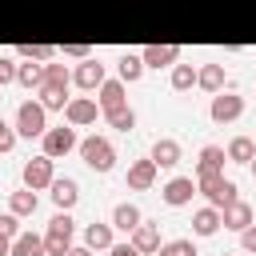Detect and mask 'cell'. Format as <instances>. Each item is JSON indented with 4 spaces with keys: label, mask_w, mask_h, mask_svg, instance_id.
I'll return each mask as SVG.
<instances>
[{
    "label": "cell",
    "mask_w": 256,
    "mask_h": 256,
    "mask_svg": "<svg viewBox=\"0 0 256 256\" xmlns=\"http://www.w3.org/2000/svg\"><path fill=\"white\" fill-rule=\"evenodd\" d=\"M220 256H232V252H220Z\"/></svg>",
    "instance_id": "cell-43"
},
{
    "label": "cell",
    "mask_w": 256,
    "mask_h": 256,
    "mask_svg": "<svg viewBox=\"0 0 256 256\" xmlns=\"http://www.w3.org/2000/svg\"><path fill=\"white\" fill-rule=\"evenodd\" d=\"M76 152H80V160H84L92 172H100V176L112 172V164H116V148H112V140H108V136H96V132L84 136V140L76 144Z\"/></svg>",
    "instance_id": "cell-1"
},
{
    "label": "cell",
    "mask_w": 256,
    "mask_h": 256,
    "mask_svg": "<svg viewBox=\"0 0 256 256\" xmlns=\"http://www.w3.org/2000/svg\"><path fill=\"white\" fill-rule=\"evenodd\" d=\"M16 84H20L24 92H40V88H44V64L24 60V64L16 68Z\"/></svg>",
    "instance_id": "cell-21"
},
{
    "label": "cell",
    "mask_w": 256,
    "mask_h": 256,
    "mask_svg": "<svg viewBox=\"0 0 256 256\" xmlns=\"http://www.w3.org/2000/svg\"><path fill=\"white\" fill-rule=\"evenodd\" d=\"M196 188L204 192V200H208L212 208H224V204H232V200L240 196V192H236V180H232V176H224V172L196 180Z\"/></svg>",
    "instance_id": "cell-5"
},
{
    "label": "cell",
    "mask_w": 256,
    "mask_h": 256,
    "mask_svg": "<svg viewBox=\"0 0 256 256\" xmlns=\"http://www.w3.org/2000/svg\"><path fill=\"white\" fill-rule=\"evenodd\" d=\"M220 216H224V228H228V232H244V228L256 220V216H252V204H248V200H240V196H236L232 204H224V208H220Z\"/></svg>",
    "instance_id": "cell-14"
},
{
    "label": "cell",
    "mask_w": 256,
    "mask_h": 256,
    "mask_svg": "<svg viewBox=\"0 0 256 256\" xmlns=\"http://www.w3.org/2000/svg\"><path fill=\"white\" fill-rule=\"evenodd\" d=\"M44 84H52V88H68V84H72V68H68L64 60H48V64H44Z\"/></svg>",
    "instance_id": "cell-29"
},
{
    "label": "cell",
    "mask_w": 256,
    "mask_h": 256,
    "mask_svg": "<svg viewBox=\"0 0 256 256\" xmlns=\"http://www.w3.org/2000/svg\"><path fill=\"white\" fill-rule=\"evenodd\" d=\"M224 160H228V152H224L220 144H204V148H200V160H196V180L224 172Z\"/></svg>",
    "instance_id": "cell-15"
},
{
    "label": "cell",
    "mask_w": 256,
    "mask_h": 256,
    "mask_svg": "<svg viewBox=\"0 0 256 256\" xmlns=\"http://www.w3.org/2000/svg\"><path fill=\"white\" fill-rule=\"evenodd\" d=\"M220 228H224V216H220V208L204 204V208H196V212H192V232H196V236H216Z\"/></svg>",
    "instance_id": "cell-17"
},
{
    "label": "cell",
    "mask_w": 256,
    "mask_h": 256,
    "mask_svg": "<svg viewBox=\"0 0 256 256\" xmlns=\"http://www.w3.org/2000/svg\"><path fill=\"white\" fill-rule=\"evenodd\" d=\"M40 208V196L32 192V188H16V192H8V212H16V216H32Z\"/></svg>",
    "instance_id": "cell-24"
},
{
    "label": "cell",
    "mask_w": 256,
    "mask_h": 256,
    "mask_svg": "<svg viewBox=\"0 0 256 256\" xmlns=\"http://www.w3.org/2000/svg\"><path fill=\"white\" fill-rule=\"evenodd\" d=\"M20 180H24V188H32V192H40V188H52V180H56V160L52 156H32V160H24V168H20Z\"/></svg>",
    "instance_id": "cell-4"
},
{
    "label": "cell",
    "mask_w": 256,
    "mask_h": 256,
    "mask_svg": "<svg viewBox=\"0 0 256 256\" xmlns=\"http://www.w3.org/2000/svg\"><path fill=\"white\" fill-rule=\"evenodd\" d=\"M136 248H140V256H156L160 252V224H152V220H140L136 228H132V236H128Z\"/></svg>",
    "instance_id": "cell-12"
},
{
    "label": "cell",
    "mask_w": 256,
    "mask_h": 256,
    "mask_svg": "<svg viewBox=\"0 0 256 256\" xmlns=\"http://www.w3.org/2000/svg\"><path fill=\"white\" fill-rule=\"evenodd\" d=\"M140 220H144V216H140V208H136V204H128V200L112 208V228H116V232H124V236H132V228H136Z\"/></svg>",
    "instance_id": "cell-23"
},
{
    "label": "cell",
    "mask_w": 256,
    "mask_h": 256,
    "mask_svg": "<svg viewBox=\"0 0 256 256\" xmlns=\"http://www.w3.org/2000/svg\"><path fill=\"white\" fill-rule=\"evenodd\" d=\"M16 52H20V60H36V64L56 60V48H52V44H20Z\"/></svg>",
    "instance_id": "cell-32"
},
{
    "label": "cell",
    "mask_w": 256,
    "mask_h": 256,
    "mask_svg": "<svg viewBox=\"0 0 256 256\" xmlns=\"http://www.w3.org/2000/svg\"><path fill=\"white\" fill-rule=\"evenodd\" d=\"M72 236H76V220H72L68 212L56 208V216L48 220V232H44V248H48V256H68Z\"/></svg>",
    "instance_id": "cell-2"
},
{
    "label": "cell",
    "mask_w": 256,
    "mask_h": 256,
    "mask_svg": "<svg viewBox=\"0 0 256 256\" xmlns=\"http://www.w3.org/2000/svg\"><path fill=\"white\" fill-rule=\"evenodd\" d=\"M64 56H72V60H88L92 52H88V44H64Z\"/></svg>",
    "instance_id": "cell-39"
},
{
    "label": "cell",
    "mask_w": 256,
    "mask_h": 256,
    "mask_svg": "<svg viewBox=\"0 0 256 256\" xmlns=\"http://www.w3.org/2000/svg\"><path fill=\"white\" fill-rule=\"evenodd\" d=\"M48 132V108L40 100H24L16 108V136L32 140V136H44Z\"/></svg>",
    "instance_id": "cell-3"
},
{
    "label": "cell",
    "mask_w": 256,
    "mask_h": 256,
    "mask_svg": "<svg viewBox=\"0 0 256 256\" xmlns=\"http://www.w3.org/2000/svg\"><path fill=\"white\" fill-rule=\"evenodd\" d=\"M20 232H24V228H20V216H16V212H4V216H0V236H4V240H16Z\"/></svg>",
    "instance_id": "cell-34"
},
{
    "label": "cell",
    "mask_w": 256,
    "mask_h": 256,
    "mask_svg": "<svg viewBox=\"0 0 256 256\" xmlns=\"http://www.w3.org/2000/svg\"><path fill=\"white\" fill-rule=\"evenodd\" d=\"M16 68H20V64H16L12 56H0V88H4V84H16Z\"/></svg>",
    "instance_id": "cell-35"
},
{
    "label": "cell",
    "mask_w": 256,
    "mask_h": 256,
    "mask_svg": "<svg viewBox=\"0 0 256 256\" xmlns=\"http://www.w3.org/2000/svg\"><path fill=\"white\" fill-rule=\"evenodd\" d=\"M208 116H212V124H232V120H240V116H244V96H236L232 88L216 92L212 104H208Z\"/></svg>",
    "instance_id": "cell-6"
},
{
    "label": "cell",
    "mask_w": 256,
    "mask_h": 256,
    "mask_svg": "<svg viewBox=\"0 0 256 256\" xmlns=\"http://www.w3.org/2000/svg\"><path fill=\"white\" fill-rule=\"evenodd\" d=\"M108 256H140V248H136L132 240H124V244H112V248H108Z\"/></svg>",
    "instance_id": "cell-38"
},
{
    "label": "cell",
    "mask_w": 256,
    "mask_h": 256,
    "mask_svg": "<svg viewBox=\"0 0 256 256\" xmlns=\"http://www.w3.org/2000/svg\"><path fill=\"white\" fill-rule=\"evenodd\" d=\"M12 148H16V128L0 116V152H12Z\"/></svg>",
    "instance_id": "cell-36"
},
{
    "label": "cell",
    "mask_w": 256,
    "mask_h": 256,
    "mask_svg": "<svg viewBox=\"0 0 256 256\" xmlns=\"http://www.w3.org/2000/svg\"><path fill=\"white\" fill-rule=\"evenodd\" d=\"M248 168H252V176H256V160H252V164H248Z\"/></svg>",
    "instance_id": "cell-42"
},
{
    "label": "cell",
    "mask_w": 256,
    "mask_h": 256,
    "mask_svg": "<svg viewBox=\"0 0 256 256\" xmlns=\"http://www.w3.org/2000/svg\"><path fill=\"white\" fill-rule=\"evenodd\" d=\"M240 248H244V252H256V220L240 232Z\"/></svg>",
    "instance_id": "cell-37"
},
{
    "label": "cell",
    "mask_w": 256,
    "mask_h": 256,
    "mask_svg": "<svg viewBox=\"0 0 256 256\" xmlns=\"http://www.w3.org/2000/svg\"><path fill=\"white\" fill-rule=\"evenodd\" d=\"M196 72L200 68H192V64H172V76H168L172 92H192L196 88Z\"/></svg>",
    "instance_id": "cell-28"
},
{
    "label": "cell",
    "mask_w": 256,
    "mask_h": 256,
    "mask_svg": "<svg viewBox=\"0 0 256 256\" xmlns=\"http://www.w3.org/2000/svg\"><path fill=\"white\" fill-rule=\"evenodd\" d=\"M104 120H108V128H116V132H132V128H136V112H132L128 104L108 108V112H104Z\"/></svg>",
    "instance_id": "cell-30"
},
{
    "label": "cell",
    "mask_w": 256,
    "mask_h": 256,
    "mask_svg": "<svg viewBox=\"0 0 256 256\" xmlns=\"http://www.w3.org/2000/svg\"><path fill=\"white\" fill-rule=\"evenodd\" d=\"M48 192H52V204H56L60 212H72V208H76V200H80V184H76L72 176H56Z\"/></svg>",
    "instance_id": "cell-13"
},
{
    "label": "cell",
    "mask_w": 256,
    "mask_h": 256,
    "mask_svg": "<svg viewBox=\"0 0 256 256\" xmlns=\"http://www.w3.org/2000/svg\"><path fill=\"white\" fill-rule=\"evenodd\" d=\"M68 256H92V248H88V244H72V248H68Z\"/></svg>",
    "instance_id": "cell-40"
},
{
    "label": "cell",
    "mask_w": 256,
    "mask_h": 256,
    "mask_svg": "<svg viewBox=\"0 0 256 256\" xmlns=\"http://www.w3.org/2000/svg\"><path fill=\"white\" fill-rule=\"evenodd\" d=\"M196 192H200V188H196V176H172V180L160 188V196H164L168 208H184V204H192Z\"/></svg>",
    "instance_id": "cell-9"
},
{
    "label": "cell",
    "mask_w": 256,
    "mask_h": 256,
    "mask_svg": "<svg viewBox=\"0 0 256 256\" xmlns=\"http://www.w3.org/2000/svg\"><path fill=\"white\" fill-rule=\"evenodd\" d=\"M224 152H228L232 164H252V160H256V144H252V136H232Z\"/></svg>",
    "instance_id": "cell-27"
},
{
    "label": "cell",
    "mask_w": 256,
    "mask_h": 256,
    "mask_svg": "<svg viewBox=\"0 0 256 256\" xmlns=\"http://www.w3.org/2000/svg\"><path fill=\"white\" fill-rule=\"evenodd\" d=\"M140 56H144V68H172L180 60V48L176 44H148Z\"/></svg>",
    "instance_id": "cell-18"
},
{
    "label": "cell",
    "mask_w": 256,
    "mask_h": 256,
    "mask_svg": "<svg viewBox=\"0 0 256 256\" xmlns=\"http://www.w3.org/2000/svg\"><path fill=\"white\" fill-rule=\"evenodd\" d=\"M0 256H12V240H4V236H0Z\"/></svg>",
    "instance_id": "cell-41"
},
{
    "label": "cell",
    "mask_w": 256,
    "mask_h": 256,
    "mask_svg": "<svg viewBox=\"0 0 256 256\" xmlns=\"http://www.w3.org/2000/svg\"><path fill=\"white\" fill-rule=\"evenodd\" d=\"M96 104H100V112L128 104V100H124V80H104V84L96 88Z\"/></svg>",
    "instance_id": "cell-22"
},
{
    "label": "cell",
    "mask_w": 256,
    "mask_h": 256,
    "mask_svg": "<svg viewBox=\"0 0 256 256\" xmlns=\"http://www.w3.org/2000/svg\"><path fill=\"white\" fill-rule=\"evenodd\" d=\"M96 116H104V112L92 96H72L64 104V124H72V128H88V124H96Z\"/></svg>",
    "instance_id": "cell-8"
},
{
    "label": "cell",
    "mask_w": 256,
    "mask_h": 256,
    "mask_svg": "<svg viewBox=\"0 0 256 256\" xmlns=\"http://www.w3.org/2000/svg\"><path fill=\"white\" fill-rule=\"evenodd\" d=\"M36 96H40V104H44L48 112H64V104L72 100V96H68V88H52V84H44Z\"/></svg>",
    "instance_id": "cell-31"
},
{
    "label": "cell",
    "mask_w": 256,
    "mask_h": 256,
    "mask_svg": "<svg viewBox=\"0 0 256 256\" xmlns=\"http://www.w3.org/2000/svg\"><path fill=\"white\" fill-rule=\"evenodd\" d=\"M84 244L92 248V252H108L116 240H112V224H100V220H92V224H84Z\"/></svg>",
    "instance_id": "cell-20"
},
{
    "label": "cell",
    "mask_w": 256,
    "mask_h": 256,
    "mask_svg": "<svg viewBox=\"0 0 256 256\" xmlns=\"http://www.w3.org/2000/svg\"><path fill=\"white\" fill-rule=\"evenodd\" d=\"M148 156L156 160V168H176V164H180V156H184V148H180V140L160 136V140L152 144V152H148Z\"/></svg>",
    "instance_id": "cell-16"
},
{
    "label": "cell",
    "mask_w": 256,
    "mask_h": 256,
    "mask_svg": "<svg viewBox=\"0 0 256 256\" xmlns=\"http://www.w3.org/2000/svg\"><path fill=\"white\" fill-rule=\"evenodd\" d=\"M156 172H160V168H156V160H152V156H144V160H132V164H128V176H124V184H128L132 192H144V188H152V184H156Z\"/></svg>",
    "instance_id": "cell-11"
},
{
    "label": "cell",
    "mask_w": 256,
    "mask_h": 256,
    "mask_svg": "<svg viewBox=\"0 0 256 256\" xmlns=\"http://www.w3.org/2000/svg\"><path fill=\"white\" fill-rule=\"evenodd\" d=\"M116 72H120L124 84H136V80L144 76V56H140V52H124V56L116 60Z\"/></svg>",
    "instance_id": "cell-26"
},
{
    "label": "cell",
    "mask_w": 256,
    "mask_h": 256,
    "mask_svg": "<svg viewBox=\"0 0 256 256\" xmlns=\"http://www.w3.org/2000/svg\"><path fill=\"white\" fill-rule=\"evenodd\" d=\"M156 256H200V252H196V244L188 236H180V240H164Z\"/></svg>",
    "instance_id": "cell-33"
},
{
    "label": "cell",
    "mask_w": 256,
    "mask_h": 256,
    "mask_svg": "<svg viewBox=\"0 0 256 256\" xmlns=\"http://www.w3.org/2000/svg\"><path fill=\"white\" fill-rule=\"evenodd\" d=\"M224 84H228L224 64H200V72H196V88H204L208 96H216V92H224Z\"/></svg>",
    "instance_id": "cell-19"
},
{
    "label": "cell",
    "mask_w": 256,
    "mask_h": 256,
    "mask_svg": "<svg viewBox=\"0 0 256 256\" xmlns=\"http://www.w3.org/2000/svg\"><path fill=\"white\" fill-rule=\"evenodd\" d=\"M12 256H48L44 236H40V232H20V236L12 240Z\"/></svg>",
    "instance_id": "cell-25"
},
{
    "label": "cell",
    "mask_w": 256,
    "mask_h": 256,
    "mask_svg": "<svg viewBox=\"0 0 256 256\" xmlns=\"http://www.w3.org/2000/svg\"><path fill=\"white\" fill-rule=\"evenodd\" d=\"M76 144H80V140H76V128H72V124H68V128H64V124H60V128H48V132L40 136V152L52 156V160L76 152Z\"/></svg>",
    "instance_id": "cell-7"
},
{
    "label": "cell",
    "mask_w": 256,
    "mask_h": 256,
    "mask_svg": "<svg viewBox=\"0 0 256 256\" xmlns=\"http://www.w3.org/2000/svg\"><path fill=\"white\" fill-rule=\"evenodd\" d=\"M104 80H108V76H104V64H100L96 56L80 60V64H76V72H72V84H76V88H84V92H96Z\"/></svg>",
    "instance_id": "cell-10"
}]
</instances>
